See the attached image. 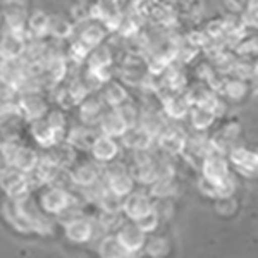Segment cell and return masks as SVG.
Returning <instances> with one entry per match:
<instances>
[{"instance_id": "17", "label": "cell", "mask_w": 258, "mask_h": 258, "mask_svg": "<svg viewBox=\"0 0 258 258\" xmlns=\"http://www.w3.org/2000/svg\"><path fill=\"white\" fill-rule=\"evenodd\" d=\"M40 160V153L35 148L26 147V145H12L11 152V167L21 170L24 174H30L36 167Z\"/></svg>"}, {"instance_id": "1", "label": "cell", "mask_w": 258, "mask_h": 258, "mask_svg": "<svg viewBox=\"0 0 258 258\" xmlns=\"http://www.w3.org/2000/svg\"><path fill=\"white\" fill-rule=\"evenodd\" d=\"M38 203L45 215H62L73 207V195L62 186L47 184V188L41 191Z\"/></svg>"}, {"instance_id": "11", "label": "cell", "mask_w": 258, "mask_h": 258, "mask_svg": "<svg viewBox=\"0 0 258 258\" xmlns=\"http://www.w3.org/2000/svg\"><path fill=\"white\" fill-rule=\"evenodd\" d=\"M152 209H153V202L150 198V195L133 189L131 193H127L122 198V209H120V212H122L124 217L127 220L136 222V220L143 217L145 214H148Z\"/></svg>"}, {"instance_id": "32", "label": "cell", "mask_w": 258, "mask_h": 258, "mask_svg": "<svg viewBox=\"0 0 258 258\" xmlns=\"http://www.w3.org/2000/svg\"><path fill=\"white\" fill-rule=\"evenodd\" d=\"M135 182H141V184L150 186L155 181L157 174H155V160H148V162H133V165L129 167Z\"/></svg>"}, {"instance_id": "16", "label": "cell", "mask_w": 258, "mask_h": 258, "mask_svg": "<svg viewBox=\"0 0 258 258\" xmlns=\"http://www.w3.org/2000/svg\"><path fill=\"white\" fill-rule=\"evenodd\" d=\"M119 140L122 141L124 147L133 150V152H147V150H150L155 145V136L147 127L140 126V124L127 129Z\"/></svg>"}, {"instance_id": "29", "label": "cell", "mask_w": 258, "mask_h": 258, "mask_svg": "<svg viewBox=\"0 0 258 258\" xmlns=\"http://www.w3.org/2000/svg\"><path fill=\"white\" fill-rule=\"evenodd\" d=\"M248 91H249V86L246 81L241 80V78L232 76V78H224L219 93H222L224 97L227 100H231V102H241V100L248 95Z\"/></svg>"}, {"instance_id": "41", "label": "cell", "mask_w": 258, "mask_h": 258, "mask_svg": "<svg viewBox=\"0 0 258 258\" xmlns=\"http://www.w3.org/2000/svg\"><path fill=\"white\" fill-rule=\"evenodd\" d=\"M159 224H160V217L157 215L155 210H150L148 214H145L143 217H140L136 220V226H138L141 231L147 232V234H152L159 229Z\"/></svg>"}, {"instance_id": "15", "label": "cell", "mask_w": 258, "mask_h": 258, "mask_svg": "<svg viewBox=\"0 0 258 258\" xmlns=\"http://www.w3.org/2000/svg\"><path fill=\"white\" fill-rule=\"evenodd\" d=\"M68 69H69V60L66 59L64 53L52 52L48 55H45L41 74L47 76V80L52 85H60L66 80V76H68Z\"/></svg>"}, {"instance_id": "31", "label": "cell", "mask_w": 258, "mask_h": 258, "mask_svg": "<svg viewBox=\"0 0 258 258\" xmlns=\"http://www.w3.org/2000/svg\"><path fill=\"white\" fill-rule=\"evenodd\" d=\"M98 255L102 258H127L131 256L120 244L115 234H107L98 244Z\"/></svg>"}, {"instance_id": "36", "label": "cell", "mask_w": 258, "mask_h": 258, "mask_svg": "<svg viewBox=\"0 0 258 258\" xmlns=\"http://www.w3.org/2000/svg\"><path fill=\"white\" fill-rule=\"evenodd\" d=\"M176 193V182L174 179H157L150 184V197L153 198H170Z\"/></svg>"}, {"instance_id": "45", "label": "cell", "mask_w": 258, "mask_h": 258, "mask_svg": "<svg viewBox=\"0 0 258 258\" xmlns=\"http://www.w3.org/2000/svg\"><path fill=\"white\" fill-rule=\"evenodd\" d=\"M198 191L207 198H212V200L219 198V184L209 181V179H205L203 176H200L198 179Z\"/></svg>"}, {"instance_id": "19", "label": "cell", "mask_w": 258, "mask_h": 258, "mask_svg": "<svg viewBox=\"0 0 258 258\" xmlns=\"http://www.w3.org/2000/svg\"><path fill=\"white\" fill-rule=\"evenodd\" d=\"M4 24H6V30L21 33V35H28L26 31V19H28V12L23 7L21 2H6L4 6Z\"/></svg>"}, {"instance_id": "3", "label": "cell", "mask_w": 258, "mask_h": 258, "mask_svg": "<svg viewBox=\"0 0 258 258\" xmlns=\"http://www.w3.org/2000/svg\"><path fill=\"white\" fill-rule=\"evenodd\" d=\"M90 19L100 21L107 31H115L122 19L124 12L120 7V0H93L88 7Z\"/></svg>"}, {"instance_id": "48", "label": "cell", "mask_w": 258, "mask_h": 258, "mask_svg": "<svg viewBox=\"0 0 258 258\" xmlns=\"http://www.w3.org/2000/svg\"><path fill=\"white\" fill-rule=\"evenodd\" d=\"M248 0H226L227 4V9L232 12V14H239L243 11V7L246 6Z\"/></svg>"}, {"instance_id": "28", "label": "cell", "mask_w": 258, "mask_h": 258, "mask_svg": "<svg viewBox=\"0 0 258 258\" xmlns=\"http://www.w3.org/2000/svg\"><path fill=\"white\" fill-rule=\"evenodd\" d=\"M85 64L88 71L112 68V66H114V55H112L110 47H107L105 43L98 45V47H93L88 52V57H86Z\"/></svg>"}, {"instance_id": "25", "label": "cell", "mask_w": 258, "mask_h": 258, "mask_svg": "<svg viewBox=\"0 0 258 258\" xmlns=\"http://www.w3.org/2000/svg\"><path fill=\"white\" fill-rule=\"evenodd\" d=\"M188 117H189L191 127L197 133H203V131H209V129L214 126L215 120H217V114L212 109H209V107L193 105L189 109Z\"/></svg>"}, {"instance_id": "38", "label": "cell", "mask_w": 258, "mask_h": 258, "mask_svg": "<svg viewBox=\"0 0 258 258\" xmlns=\"http://www.w3.org/2000/svg\"><path fill=\"white\" fill-rule=\"evenodd\" d=\"M256 36H248L244 35L243 38H241L238 43L234 45V52L236 55L241 57V59H249V57H255L256 55Z\"/></svg>"}, {"instance_id": "18", "label": "cell", "mask_w": 258, "mask_h": 258, "mask_svg": "<svg viewBox=\"0 0 258 258\" xmlns=\"http://www.w3.org/2000/svg\"><path fill=\"white\" fill-rule=\"evenodd\" d=\"M69 170V181L78 188H93L98 182L100 172L91 162H80V164H73Z\"/></svg>"}, {"instance_id": "13", "label": "cell", "mask_w": 258, "mask_h": 258, "mask_svg": "<svg viewBox=\"0 0 258 258\" xmlns=\"http://www.w3.org/2000/svg\"><path fill=\"white\" fill-rule=\"evenodd\" d=\"M114 234L117 236L120 244H122L124 249H126L131 256L136 255L138 251H143L145 241H147V232L141 231V229L136 226V222L129 220V222L122 224Z\"/></svg>"}, {"instance_id": "33", "label": "cell", "mask_w": 258, "mask_h": 258, "mask_svg": "<svg viewBox=\"0 0 258 258\" xmlns=\"http://www.w3.org/2000/svg\"><path fill=\"white\" fill-rule=\"evenodd\" d=\"M98 209L102 210L103 215H119L120 209H122V198L110 193V191L105 189V186H103L102 193H100V197H98Z\"/></svg>"}, {"instance_id": "24", "label": "cell", "mask_w": 258, "mask_h": 258, "mask_svg": "<svg viewBox=\"0 0 258 258\" xmlns=\"http://www.w3.org/2000/svg\"><path fill=\"white\" fill-rule=\"evenodd\" d=\"M102 100L107 107H110V109H117V107L129 102V93H127L126 86H124L122 83L110 80L103 85Z\"/></svg>"}, {"instance_id": "22", "label": "cell", "mask_w": 258, "mask_h": 258, "mask_svg": "<svg viewBox=\"0 0 258 258\" xmlns=\"http://www.w3.org/2000/svg\"><path fill=\"white\" fill-rule=\"evenodd\" d=\"M97 126L100 127V133L107 136H112V138H120L124 133L127 131V126L124 122V119L120 117L117 109H105L103 114L100 115V120Z\"/></svg>"}, {"instance_id": "46", "label": "cell", "mask_w": 258, "mask_h": 258, "mask_svg": "<svg viewBox=\"0 0 258 258\" xmlns=\"http://www.w3.org/2000/svg\"><path fill=\"white\" fill-rule=\"evenodd\" d=\"M12 141L0 143V174L11 167V152H12Z\"/></svg>"}, {"instance_id": "37", "label": "cell", "mask_w": 258, "mask_h": 258, "mask_svg": "<svg viewBox=\"0 0 258 258\" xmlns=\"http://www.w3.org/2000/svg\"><path fill=\"white\" fill-rule=\"evenodd\" d=\"M45 120H47L48 126L52 127L53 131H55L62 140H64L66 131H68V117H66L64 112H62L60 109L50 110V112H47V114H45Z\"/></svg>"}, {"instance_id": "47", "label": "cell", "mask_w": 258, "mask_h": 258, "mask_svg": "<svg viewBox=\"0 0 258 258\" xmlns=\"http://www.w3.org/2000/svg\"><path fill=\"white\" fill-rule=\"evenodd\" d=\"M202 0H181V9L182 12L189 16H198L202 12Z\"/></svg>"}, {"instance_id": "30", "label": "cell", "mask_w": 258, "mask_h": 258, "mask_svg": "<svg viewBox=\"0 0 258 258\" xmlns=\"http://www.w3.org/2000/svg\"><path fill=\"white\" fill-rule=\"evenodd\" d=\"M95 135L91 131V126H76V127H71L69 131H66L64 141L68 145H71L73 148H80V150H88L91 141H93Z\"/></svg>"}, {"instance_id": "9", "label": "cell", "mask_w": 258, "mask_h": 258, "mask_svg": "<svg viewBox=\"0 0 258 258\" xmlns=\"http://www.w3.org/2000/svg\"><path fill=\"white\" fill-rule=\"evenodd\" d=\"M160 103H162V114L165 115L169 120L179 122L184 120L189 114V102L186 100L182 91H165L164 95H160Z\"/></svg>"}, {"instance_id": "12", "label": "cell", "mask_w": 258, "mask_h": 258, "mask_svg": "<svg viewBox=\"0 0 258 258\" xmlns=\"http://www.w3.org/2000/svg\"><path fill=\"white\" fill-rule=\"evenodd\" d=\"M227 160L231 165H234L238 169L239 174L243 176H255L256 174V169H258V155L255 150H249L246 147H238L234 145L227 153Z\"/></svg>"}, {"instance_id": "2", "label": "cell", "mask_w": 258, "mask_h": 258, "mask_svg": "<svg viewBox=\"0 0 258 258\" xmlns=\"http://www.w3.org/2000/svg\"><path fill=\"white\" fill-rule=\"evenodd\" d=\"M105 177H103V186L105 189H109L110 193L117 195V197L124 198L127 193H131L135 189V179H133L131 172L124 164H115L110 162V164H105Z\"/></svg>"}, {"instance_id": "21", "label": "cell", "mask_w": 258, "mask_h": 258, "mask_svg": "<svg viewBox=\"0 0 258 258\" xmlns=\"http://www.w3.org/2000/svg\"><path fill=\"white\" fill-rule=\"evenodd\" d=\"M109 35L107 28L103 26L100 21L95 19H86L81 23L80 33H78V38H80L83 43L86 45L90 50L93 47H98V45L105 43V38Z\"/></svg>"}, {"instance_id": "27", "label": "cell", "mask_w": 258, "mask_h": 258, "mask_svg": "<svg viewBox=\"0 0 258 258\" xmlns=\"http://www.w3.org/2000/svg\"><path fill=\"white\" fill-rule=\"evenodd\" d=\"M76 31L74 21L62 14H52L48 21V36L55 40H69Z\"/></svg>"}, {"instance_id": "26", "label": "cell", "mask_w": 258, "mask_h": 258, "mask_svg": "<svg viewBox=\"0 0 258 258\" xmlns=\"http://www.w3.org/2000/svg\"><path fill=\"white\" fill-rule=\"evenodd\" d=\"M48 21L50 14H47L41 9H35L33 12H28L26 19V31L28 35H31L33 38L41 40L45 36H48Z\"/></svg>"}, {"instance_id": "43", "label": "cell", "mask_w": 258, "mask_h": 258, "mask_svg": "<svg viewBox=\"0 0 258 258\" xmlns=\"http://www.w3.org/2000/svg\"><path fill=\"white\" fill-rule=\"evenodd\" d=\"M207 33V36L210 38V41H219L224 40V35H226V26H224V18H217L212 19L207 28L203 30Z\"/></svg>"}, {"instance_id": "4", "label": "cell", "mask_w": 258, "mask_h": 258, "mask_svg": "<svg viewBox=\"0 0 258 258\" xmlns=\"http://www.w3.org/2000/svg\"><path fill=\"white\" fill-rule=\"evenodd\" d=\"M16 110L23 115L28 122L45 117L48 112V103L40 90H23L19 91V98L16 103Z\"/></svg>"}, {"instance_id": "10", "label": "cell", "mask_w": 258, "mask_h": 258, "mask_svg": "<svg viewBox=\"0 0 258 258\" xmlns=\"http://www.w3.org/2000/svg\"><path fill=\"white\" fill-rule=\"evenodd\" d=\"M88 152L91 153L93 160L98 162V164H110L119 157L120 147L117 138H112V136L100 133V135H95Z\"/></svg>"}, {"instance_id": "39", "label": "cell", "mask_w": 258, "mask_h": 258, "mask_svg": "<svg viewBox=\"0 0 258 258\" xmlns=\"http://www.w3.org/2000/svg\"><path fill=\"white\" fill-rule=\"evenodd\" d=\"M239 18L248 30L249 28L256 30V26H258V4H256V0H248L246 6L243 7V11L239 12Z\"/></svg>"}, {"instance_id": "8", "label": "cell", "mask_w": 258, "mask_h": 258, "mask_svg": "<svg viewBox=\"0 0 258 258\" xmlns=\"http://www.w3.org/2000/svg\"><path fill=\"white\" fill-rule=\"evenodd\" d=\"M28 52V35L11 31L4 28L0 35V59L2 60H16L23 59Z\"/></svg>"}, {"instance_id": "34", "label": "cell", "mask_w": 258, "mask_h": 258, "mask_svg": "<svg viewBox=\"0 0 258 258\" xmlns=\"http://www.w3.org/2000/svg\"><path fill=\"white\" fill-rule=\"evenodd\" d=\"M143 251L152 258H162L170 253V241L165 236H153L145 241Z\"/></svg>"}, {"instance_id": "23", "label": "cell", "mask_w": 258, "mask_h": 258, "mask_svg": "<svg viewBox=\"0 0 258 258\" xmlns=\"http://www.w3.org/2000/svg\"><path fill=\"white\" fill-rule=\"evenodd\" d=\"M78 109H80V119L83 124H86V126H97L100 115L105 110V103H103L102 98L90 93L88 97L83 98L81 102L78 103Z\"/></svg>"}, {"instance_id": "35", "label": "cell", "mask_w": 258, "mask_h": 258, "mask_svg": "<svg viewBox=\"0 0 258 258\" xmlns=\"http://www.w3.org/2000/svg\"><path fill=\"white\" fill-rule=\"evenodd\" d=\"M88 52H90V48L86 47V45L83 43V41L76 36V38H74V40L69 43L68 52H66L64 55H66V59H68L69 62L81 66V64H85L86 57H88Z\"/></svg>"}, {"instance_id": "40", "label": "cell", "mask_w": 258, "mask_h": 258, "mask_svg": "<svg viewBox=\"0 0 258 258\" xmlns=\"http://www.w3.org/2000/svg\"><path fill=\"white\" fill-rule=\"evenodd\" d=\"M238 207H239V203H238V200H236L234 195L215 198V210H217L219 215H224V217L234 215L236 210H238Z\"/></svg>"}, {"instance_id": "44", "label": "cell", "mask_w": 258, "mask_h": 258, "mask_svg": "<svg viewBox=\"0 0 258 258\" xmlns=\"http://www.w3.org/2000/svg\"><path fill=\"white\" fill-rule=\"evenodd\" d=\"M186 43H189L191 47H195L198 50H203V48L209 47L212 41H210V38L207 36V33L203 30H193V31H189L188 35H186Z\"/></svg>"}, {"instance_id": "14", "label": "cell", "mask_w": 258, "mask_h": 258, "mask_svg": "<svg viewBox=\"0 0 258 258\" xmlns=\"http://www.w3.org/2000/svg\"><path fill=\"white\" fill-rule=\"evenodd\" d=\"M64 234L71 243L85 244L90 243L95 236V226L86 217H73L64 222Z\"/></svg>"}, {"instance_id": "42", "label": "cell", "mask_w": 258, "mask_h": 258, "mask_svg": "<svg viewBox=\"0 0 258 258\" xmlns=\"http://www.w3.org/2000/svg\"><path fill=\"white\" fill-rule=\"evenodd\" d=\"M117 110H119L120 117L124 119V122H126L127 129H131V127L138 126V120H140V110L136 109V107L133 105L131 102H126V103H124V105L117 107Z\"/></svg>"}, {"instance_id": "20", "label": "cell", "mask_w": 258, "mask_h": 258, "mask_svg": "<svg viewBox=\"0 0 258 258\" xmlns=\"http://www.w3.org/2000/svg\"><path fill=\"white\" fill-rule=\"evenodd\" d=\"M30 135H31V138L35 140V143L38 145V147L45 148V150H50L52 147H55L57 143L64 141L52 127L48 126V122L45 120V117L31 120L30 122Z\"/></svg>"}, {"instance_id": "49", "label": "cell", "mask_w": 258, "mask_h": 258, "mask_svg": "<svg viewBox=\"0 0 258 258\" xmlns=\"http://www.w3.org/2000/svg\"><path fill=\"white\" fill-rule=\"evenodd\" d=\"M78 2H83V4H86V2H93V0H78Z\"/></svg>"}, {"instance_id": "6", "label": "cell", "mask_w": 258, "mask_h": 258, "mask_svg": "<svg viewBox=\"0 0 258 258\" xmlns=\"http://www.w3.org/2000/svg\"><path fill=\"white\" fill-rule=\"evenodd\" d=\"M202 176L209 181L220 184L226 179L232 176L231 174V164H229L227 157L217 152H210L205 153V157L202 159Z\"/></svg>"}, {"instance_id": "7", "label": "cell", "mask_w": 258, "mask_h": 258, "mask_svg": "<svg viewBox=\"0 0 258 258\" xmlns=\"http://www.w3.org/2000/svg\"><path fill=\"white\" fill-rule=\"evenodd\" d=\"M188 135L177 124H165V127L157 135V145L167 155H181L184 152Z\"/></svg>"}, {"instance_id": "5", "label": "cell", "mask_w": 258, "mask_h": 258, "mask_svg": "<svg viewBox=\"0 0 258 258\" xmlns=\"http://www.w3.org/2000/svg\"><path fill=\"white\" fill-rule=\"evenodd\" d=\"M0 189L4 191L7 198L18 200L31 193V182L28 174L21 172V170L9 167L0 174Z\"/></svg>"}]
</instances>
